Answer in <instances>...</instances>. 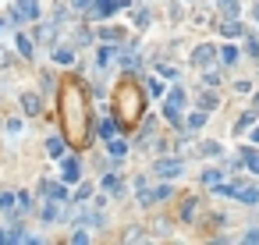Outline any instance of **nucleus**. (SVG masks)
I'll return each mask as SVG.
<instances>
[{
	"label": "nucleus",
	"mask_w": 259,
	"mask_h": 245,
	"mask_svg": "<svg viewBox=\"0 0 259 245\" xmlns=\"http://www.w3.org/2000/svg\"><path fill=\"white\" fill-rule=\"evenodd\" d=\"M36 15H40V4H36V0H18V8H14L11 22H32Z\"/></svg>",
	"instance_id": "obj_1"
},
{
	"label": "nucleus",
	"mask_w": 259,
	"mask_h": 245,
	"mask_svg": "<svg viewBox=\"0 0 259 245\" xmlns=\"http://www.w3.org/2000/svg\"><path fill=\"white\" fill-rule=\"evenodd\" d=\"M118 8H128V0H96L92 15H96V18H106V15H114Z\"/></svg>",
	"instance_id": "obj_2"
},
{
	"label": "nucleus",
	"mask_w": 259,
	"mask_h": 245,
	"mask_svg": "<svg viewBox=\"0 0 259 245\" xmlns=\"http://www.w3.org/2000/svg\"><path fill=\"white\" fill-rule=\"evenodd\" d=\"M181 171H184L181 160H160V163H156V174H160V178H178Z\"/></svg>",
	"instance_id": "obj_3"
},
{
	"label": "nucleus",
	"mask_w": 259,
	"mask_h": 245,
	"mask_svg": "<svg viewBox=\"0 0 259 245\" xmlns=\"http://www.w3.org/2000/svg\"><path fill=\"white\" fill-rule=\"evenodd\" d=\"M78 174H82V163L75 156H68L64 160V181H78Z\"/></svg>",
	"instance_id": "obj_4"
},
{
	"label": "nucleus",
	"mask_w": 259,
	"mask_h": 245,
	"mask_svg": "<svg viewBox=\"0 0 259 245\" xmlns=\"http://www.w3.org/2000/svg\"><path fill=\"white\" fill-rule=\"evenodd\" d=\"M213 57H216V50H213V47H199V50H196V64H199V68L213 64Z\"/></svg>",
	"instance_id": "obj_5"
},
{
	"label": "nucleus",
	"mask_w": 259,
	"mask_h": 245,
	"mask_svg": "<svg viewBox=\"0 0 259 245\" xmlns=\"http://www.w3.org/2000/svg\"><path fill=\"white\" fill-rule=\"evenodd\" d=\"M100 135H103V139H114V135H118V125H114L110 117H103V121H100Z\"/></svg>",
	"instance_id": "obj_6"
},
{
	"label": "nucleus",
	"mask_w": 259,
	"mask_h": 245,
	"mask_svg": "<svg viewBox=\"0 0 259 245\" xmlns=\"http://www.w3.org/2000/svg\"><path fill=\"white\" fill-rule=\"evenodd\" d=\"M46 153H50L54 160H57V156H64V142H60L57 135H54V139H46Z\"/></svg>",
	"instance_id": "obj_7"
},
{
	"label": "nucleus",
	"mask_w": 259,
	"mask_h": 245,
	"mask_svg": "<svg viewBox=\"0 0 259 245\" xmlns=\"http://www.w3.org/2000/svg\"><path fill=\"white\" fill-rule=\"evenodd\" d=\"M14 202H18V195H11V192H0V213L14 210Z\"/></svg>",
	"instance_id": "obj_8"
},
{
	"label": "nucleus",
	"mask_w": 259,
	"mask_h": 245,
	"mask_svg": "<svg viewBox=\"0 0 259 245\" xmlns=\"http://www.w3.org/2000/svg\"><path fill=\"white\" fill-rule=\"evenodd\" d=\"M242 160H245L248 167H252L256 174H259V153H256V149H245V153H242Z\"/></svg>",
	"instance_id": "obj_9"
},
{
	"label": "nucleus",
	"mask_w": 259,
	"mask_h": 245,
	"mask_svg": "<svg viewBox=\"0 0 259 245\" xmlns=\"http://www.w3.org/2000/svg\"><path fill=\"white\" fill-rule=\"evenodd\" d=\"M252 121H256V114H252V110H248V114H242V117H238V125H234V132H245Z\"/></svg>",
	"instance_id": "obj_10"
},
{
	"label": "nucleus",
	"mask_w": 259,
	"mask_h": 245,
	"mask_svg": "<svg viewBox=\"0 0 259 245\" xmlns=\"http://www.w3.org/2000/svg\"><path fill=\"white\" fill-rule=\"evenodd\" d=\"M22 103H25L28 114H40V100H36V96H22Z\"/></svg>",
	"instance_id": "obj_11"
},
{
	"label": "nucleus",
	"mask_w": 259,
	"mask_h": 245,
	"mask_svg": "<svg viewBox=\"0 0 259 245\" xmlns=\"http://www.w3.org/2000/svg\"><path fill=\"white\" fill-rule=\"evenodd\" d=\"M18 50H22V57H32V43H28L22 32H18Z\"/></svg>",
	"instance_id": "obj_12"
},
{
	"label": "nucleus",
	"mask_w": 259,
	"mask_h": 245,
	"mask_svg": "<svg viewBox=\"0 0 259 245\" xmlns=\"http://www.w3.org/2000/svg\"><path fill=\"white\" fill-rule=\"evenodd\" d=\"M242 32H245V29H242L238 22H228V25H224V36H231V39H234V36H242Z\"/></svg>",
	"instance_id": "obj_13"
},
{
	"label": "nucleus",
	"mask_w": 259,
	"mask_h": 245,
	"mask_svg": "<svg viewBox=\"0 0 259 245\" xmlns=\"http://www.w3.org/2000/svg\"><path fill=\"white\" fill-rule=\"evenodd\" d=\"M202 181H206L210 188H216V185H220V171H206V174H202Z\"/></svg>",
	"instance_id": "obj_14"
},
{
	"label": "nucleus",
	"mask_w": 259,
	"mask_h": 245,
	"mask_svg": "<svg viewBox=\"0 0 259 245\" xmlns=\"http://www.w3.org/2000/svg\"><path fill=\"white\" fill-rule=\"evenodd\" d=\"M110 61H114V47H103V50H100V64L106 68Z\"/></svg>",
	"instance_id": "obj_15"
},
{
	"label": "nucleus",
	"mask_w": 259,
	"mask_h": 245,
	"mask_svg": "<svg viewBox=\"0 0 259 245\" xmlns=\"http://www.w3.org/2000/svg\"><path fill=\"white\" fill-rule=\"evenodd\" d=\"M110 153H114V156H124V153H128V146H124L121 139H114V142H110Z\"/></svg>",
	"instance_id": "obj_16"
},
{
	"label": "nucleus",
	"mask_w": 259,
	"mask_h": 245,
	"mask_svg": "<svg viewBox=\"0 0 259 245\" xmlns=\"http://www.w3.org/2000/svg\"><path fill=\"white\" fill-rule=\"evenodd\" d=\"M181 217H184V220H192V217H196V199H188V202H184V210H181Z\"/></svg>",
	"instance_id": "obj_17"
},
{
	"label": "nucleus",
	"mask_w": 259,
	"mask_h": 245,
	"mask_svg": "<svg viewBox=\"0 0 259 245\" xmlns=\"http://www.w3.org/2000/svg\"><path fill=\"white\" fill-rule=\"evenodd\" d=\"M220 57H224V64H238V50H234V47H228Z\"/></svg>",
	"instance_id": "obj_18"
},
{
	"label": "nucleus",
	"mask_w": 259,
	"mask_h": 245,
	"mask_svg": "<svg viewBox=\"0 0 259 245\" xmlns=\"http://www.w3.org/2000/svg\"><path fill=\"white\" fill-rule=\"evenodd\" d=\"M71 61H75V54H71V50H57V64H71Z\"/></svg>",
	"instance_id": "obj_19"
},
{
	"label": "nucleus",
	"mask_w": 259,
	"mask_h": 245,
	"mask_svg": "<svg viewBox=\"0 0 259 245\" xmlns=\"http://www.w3.org/2000/svg\"><path fill=\"white\" fill-rule=\"evenodd\" d=\"M40 217H43V220H57V206H43Z\"/></svg>",
	"instance_id": "obj_20"
},
{
	"label": "nucleus",
	"mask_w": 259,
	"mask_h": 245,
	"mask_svg": "<svg viewBox=\"0 0 259 245\" xmlns=\"http://www.w3.org/2000/svg\"><path fill=\"white\" fill-rule=\"evenodd\" d=\"M100 36H103V39H110V43H114V39H121V29H103Z\"/></svg>",
	"instance_id": "obj_21"
},
{
	"label": "nucleus",
	"mask_w": 259,
	"mask_h": 245,
	"mask_svg": "<svg viewBox=\"0 0 259 245\" xmlns=\"http://www.w3.org/2000/svg\"><path fill=\"white\" fill-rule=\"evenodd\" d=\"M202 121H206V114H202V110H199V114H192V117H188V128H199Z\"/></svg>",
	"instance_id": "obj_22"
},
{
	"label": "nucleus",
	"mask_w": 259,
	"mask_h": 245,
	"mask_svg": "<svg viewBox=\"0 0 259 245\" xmlns=\"http://www.w3.org/2000/svg\"><path fill=\"white\" fill-rule=\"evenodd\" d=\"M167 103H178V107H181V103H184V93H181V89H174V93H170V100H167Z\"/></svg>",
	"instance_id": "obj_23"
},
{
	"label": "nucleus",
	"mask_w": 259,
	"mask_h": 245,
	"mask_svg": "<svg viewBox=\"0 0 259 245\" xmlns=\"http://www.w3.org/2000/svg\"><path fill=\"white\" fill-rule=\"evenodd\" d=\"M202 153H210V156H216V153H220V146H216V142H202Z\"/></svg>",
	"instance_id": "obj_24"
},
{
	"label": "nucleus",
	"mask_w": 259,
	"mask_h": 245,
	"mask_svg": "<svg viewBox=\"0 0 259 245\" xmlns=\"http://www.w3.org/2000/svg\"><path fill=\"white\" fill-rule=\"evenodd\" d=\"M224 11L228 15H238V0H224Z\"/></svg>",
	"instance_id": "obj_25"
},
{
	"label": "nucleus",
	"mask_w": 259,
	"mask_h": 245,
	"mask_svg": "<svg viewBox=\"0 0 259 245\" xmlns=\"http://www.w3.org/2000/svg\"><path fill=\"white\" fill-rule=\"evenodd\" d=\"M216 107V96H202V110H213Z\"/></svg>",
	"instance_id": "obj_26"
},
{
	"label": "nucleus",
	"mask_w": 259,
	"mask_h": 245,
	"mask_svg": "<svg viewBox=\"0 0 259 245\" xmlns=\"http://www.w3.org/2000/svg\"><path fill=\"white\" fill-rule=\"evenodd\" d=\"M8 241H25V231H18V227H14V231L8 234Z\"/></svg>",
	"instance_id": "obj_27"
},
{
	"label": "nucleus",
	"mask_w": 259,
	"mask_h": 245,
	"mask_svg": "<svg viewBox=\"0 0 259 245\" xmlns=\"http://www.w3.org/2000/svg\"><path fill=\"white\" fill-rule=\"evenodd\" d=\"M245 241H259V227H252V231L245 234Z\"/></svg>",
	"instance_id": "obj_28"
},
{
	"label": "nucleus",
	"mask_w": 259,
	"mask_h": 245,
	"mask_svg": "<svg viewBox=\"0 0 259 245\" xmlns=\"http://www.w3.org/2000/svg\"><path fill=\"white\" fill-rule=\"evenodd\" d=\"M89 8V0H75V11H86Z\"/></svg>",
	"instance_id": "obj_29"
},
{
	"label": "nucleus",
	"mask_w": 259,
	"mask_h": 245,
	"mask_svg": "<svg viewBox=\"0 0 259 245\" xmlns=\"http://www.w3.org/2000/svg\"><path fill=\"white\" fill-rule=\"evenodd\" d=\"M252 139H256V146H259V128H256V132H252Z\"/></svg>",
	"instance_id": "obj_30"
},
{
	"label": "nucleus",
	"mask_w": 259,
	"mask_h": 245,
	"mask_svg": "<svg viewBox=\"0 0 259 245\" xmlns=\"http://www.w3.org/2000/svg\"><path fill=\"white\" fill-rule=\"evenodd\" d=\"M4 241H8V234H4V231H0V245H4Z\"/></svg>",
	"instance_id": "obj_31"
},
{
	"label": "nucleus",
	"mask_w": 259,
	"mask_h": 245,
	"mask_svg": "<svg viewBox=\"0 0 259 245\" xmlns=\"http://www.w3.org/2000/svg\"><path fill=\"white\" fill-rule=\"evenodd\" d=\"M256 22H259V4H256Z\"/></svg>",
	"instance_id": "obj_32"
},
{
	"label": "nucleus",
	"mask_w": 259,
	"mask_h": 245,
	"mask_svg": "<svg viewBox=\"0 0 259 245\" xmlns=\"http://www.w3.org/2000/svg\"><path fill=\"white\" fill-rule=\"evenodd\" d=\"M0 29H4V22H0Z\"/></svg>",
	"instance_id": "obj_33"
},
{
	"label": "nucleus",
	"mask_w": 259,
	"mask_h": 245,
	"mask_svg": "<svg viewBox=\"0 0 259 245\" xmlns=\"http://www.w3.org/2000/svg\"><path fill=\"white\" fill-rule=\"evenodd\" d=\"M256 103H259V96H256Z\"/></svg>",
	"instance_id": "obj_34"
}]
</instances>
